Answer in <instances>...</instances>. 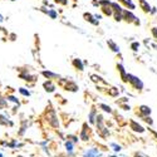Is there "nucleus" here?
<instances>
[{"label":"nucleus","mask_w":157,"mask_h":157,"mask_svg":"<svg viewBox=\"0 0 157 157\" xmlns=\"http://www.w3.org/2000/svg\"><path fill=\"white\" fill-rule=\"evenodd\" d=\"M126 82H129L136 89H138V91H141V89L143 88V82L138 77H136V75L127 74V75H126Z\"/></svg>","instance_id":"f257e3e1"},{"label":"nucleus","mask_w":157,"mask_h":157,"mask_svg":"<svg viewBox=\"0 0 157 157\" xmlns=\"http://www.w3.org/2000/svg\"><path fill=\"white\" fill-rule=\"evenodd\" d=\"M122 16H123V19L127 22V23H134L136 22V15L132 13V11H128V10H125L123 13H122Z\"/></svg>","instance_id":"f03ea898"},{"label":"nucleus","mask_w":157,"mask_h":157,"mask_svg":"<svg viewBox=\"0 0 157 157\" xmlns=\"http://www.w3.org/2000/svg\"><path fill=\"white\" fill-rule=\"evenodd\" d=\"M84 20H87V22H89L91 24H93V25H98L99 24V22L97 20V19L94 18V15H92L91 13H84Z\"/></svg>","instance_id":"7ed1b4c3"},{"label":"nucleus","mask_w":157,"mask_h":157,"mask_svg":"<svg viewBox=\"0 0 157 157\" xmlns=\"http://www.w3.org/2000/svg\"><path fill=\"white\" fill-rule=\"evenodd\" d=\"M138 3H140L141 9H142L145 13H150V11H151V5L148 4V1H146V0H138Z\"/></svg>","instance_id":"20e7f679"},{"label":"nucleus","mask_w":157,"mask_h":157,"mask_svg":"<svg viewBox=\"0 0 157 157\" xmlns=\"http://www.w3.org/2000/svg\"><path fill=\"white\" fill-rule=\"evenodd\" d=\"M107 44H108V47L112 49V52H114V53H120V47L117 45V44L112 40V39H108V40H107Z\"/></svg>","instance_id":"39448f33"},{"label":"nucleus","mask_w":157,"mask_h":157,"mask_svg":"<svg viewBox=\"0 0 157 157\" xmlns=\"http://www.w3.org/2000/svg\"><path fill=\"white\" fill-rule=\"evenodd\" d=\"M48 120H49V122L52 123L53 127H58V121H57V117H55L54 111L50 112V116H48Z\"/></svg>","instance_id":"423d86ee"},{"label":"nucleus","mask_w":157,"mask_h":157,"mask_svg":"<svg viewBox=\"0 0 157 157\" xmlns=\"http://www.w3.org/2000/svg\"><path fill=\"white\" fill-rule=\"evenodd\" d=\"M73 65H74V68L79 69V70H83V69H84V64H83V62L79 59V58L73 59Z\"/></svg>","instance_id":"0eeeda50"},{"label":"nucleus","mask_w":157,"mask_h":157,"mask_svg":"<svg viewBox=\"0 0 157 157\" xmlns=\"http://www.w3.org/2000/svg\"><path fill=\"white\" fill-rule=\"evenodd\" d=\"M43 87L45 88V91H47V92H54V89H55V86H54V84H53L50 81H48V82H44Z\"/></svg>","instance_id":"6e6552de"},{"label":"nucleus","mask_w":157,"mask_h":157,"mask_svg":"<svg viewBox=\"0 0 157 157\" xmlns=\"http://www.w3.org/2000/svg\"><path fill=\"white\" fill-rule=\"evenodd\" d=\"M111 9L112 10H114L116 13H123V9H122V6L118 4V3H111Z\"/></svg>","instance_id":"1a4fd4ad"},{"label":"nucleus","mask_w":157,"mask_h":157,"mask_svg":"<svg viewBox=\"0 0 157 157\" xmlns=\"http://www.w3.org/2000/svg\"><path fill=\"white\" fill-rule=\"evenodd\" d=\"M42 74L44 77H47L48 79H52V78H59V75H58L57 73H53V72H49V70H44V72H42Z\"/></svg>","instance_id":"9d476101"},{"label":"nucleus","mask_w":157,"mask_h":157,"mask_svg":"<svg viewBox=\"0 0 157 157\" xmlns=\"http://www.w3.org/2000/svg\"><path fill=\"white\" fill-rule=\"evenodd\" d=\"M98 156H99V152H98V150H94V148L84 153V157H98Z\"/></svg>","instance_id":"9b49d317"},{"label":"nucleus","mask_w":157,"mask_h":157,"mask_svg":"<svg viewBox=\"0 0 157 157\" xmlns=\"http://www.w3.org/2000/svg\"><path fill=\"white\" fill-rule=\"evenodd\" d=\"M117 69H118V70H120V73H121L122 81H123V82H126V75H127V73H126V70H125V67H123L122 64H117Z\"/></svg>","instance_id":"f8f14e48"},{"label":"nucleus","mask_w":157,"mask_h":157,"mask_svg":"<svg viewBox=\"0 0 157 157\" xmlns=\"http://www.w3.org/2000/svg\"><path fill=\"white\" fill-rule=\"evenodd\" d=\"M131 127H132V129H134L136 132H143V131H145L142 126H140L138 123H136L134 121H131Z\"/></svg>","instance_id":"ddd939ff"},{"label":"nucleus","mask_w":157,"mask_h":157,"mask_svg":"<svg viewBox=\"0 0 157 157\" xmlns=\"http://www.w3.org/2000/svg\"><path fill=\"white\" fill-rule=\"evenodd\" d=\"M140 112H141L143 116H146V117H147V116H150V114H151V108H150V107H147V106H141V107H140Z\"/></svg>","instance_id":"4468645a"},{"label":"nucleus","mask_w":157,"mask_h":157,"mask_svg":"<svg viewBox=\"0 0 157 157\" xmlns=\"http://www.w3.org/2000/svg\"><path fill=\"white\" fill-rule=\"evenodd\" d=\"M65 88H67V91H72V92L78 91V86L74 82H68V84L65 86Z\"/></svg>","instance_id":"2eb2a0df"},{"label":"nucleus","mask_w":157,"mask_h":157,"mask_svg":"<svg viewBox=\"0 0 157 157\" xmlns=\"http://www.w3.org/2000/svg\"><path fill=\"white\" fill-rule=\"evenodd\" d=\"M121 1H122L126 6H128L131 10H134V9H136V5L132 3V0H121Z\"/></svg>","instance_id":"dca6fc26"},{"label":"nucleus","mask_w":157,"mask_h":157,"mask_svg":"<svg viewBox=\"0 0 157 157\" xmlns=\"http://www.w3.org/2000/svg\"><path fill=\"white\" fill-rule=\"evenodd\" d=\"M19 77L23 78L24 81H35V78H36V77H34V75H30V74H24V73H22Z\"/></svg>","instance_id":"f3484780"},{"label":"nucleus","mask_w":157,"mask_h":157,"mask_svg":"<svg viewBox=\"0 0 157 157\" xmlns=\"http://www.w3.org/2000/svg\"><path fill=\"white\" fill-rule=\"evenodd\" d=\"M47 14H48V16H50L52 19H57V16H58V13H57L54 9L48 10V11H47Z\"/></svg>","instance_id":"a211bd4d"},{"label":"nucleus","mask_w":157,"mask_h":157,"mask_svg":"<svg viewBox=\"0 0 157 157\" xmlns=\"http://www.w3.org/2000/svg\"><path fill=\"white\" fill-rule=\"evenodd\" d=\"M102 11H103L106 15H112V14H113V10L111 9V6H104V8H102Z\"/></svg>","instance_id":"6ab92c4d"},{"label":"nucleus","mask_w":157,"mask_h":157,"mask_svg":"<svg viewBox=\"0 0 157 157\" xmlns=\"http://www.w3.org/2000/svg\"><path fill=\"white\" fill-rule=\"evenodd\" d=\"M140 45H141V44H140L138 42H133V43L131 44V49H132L133 52H137V50L140 49Z\"/></svg>","instance_id":"aec40b11"},{"label":"nucleus","mask_w":157,"mask_h":157,"mask_svg":"<svg viewBox=\"0 0 157 157\" xmlns=\"http://www.w3.org/2000/svg\"><path fill=\"white\" fill-rule=\"evenodd\" d=\"M98 5H102L103 8L104 6H109L111 5V1H109V0H101V1H98Z\"/></svg>","instance_id":"412c9836"},{"label":"nucleus","mask_w":157,"mask_h":157,"mask_svg":"<svg viewBox=\"0 0 157 157\" xmlns=\"http://www.w3.org/2000/svg\"><path fill=\"white\" fill-rule=\"evenodd\" d=\"M19 92H20L23 95H25V97H29V95H30V92L27 91L25 88H19Z\"/></svg>","instance_id":"4be33fe9"},{"label":"nucleus","mask_w":157,"mask_h":157,"mask_svg":"<svg viewBox=\"0 0 157 157\" xmlns=\"http://www.w3.org/2000/svg\"><path fill=\"white\" fill-rule=\"evenodd\" d=\"M114 19H116L117 22H121V20H123L122 13H116V14H114Z\"/></svg>","instance_id":"5701e85b"},{"label":"nucleus","mask_w":157,"mask_h":157,"mask_svg":"<svg viewBox=\"0 0 157 157\" xmlns=\"http://www.w3.org/2000/svg\"><path fill=\"white\" fill-rule=\"evenodd\" d=\"M118 89H117V88H111V91H109V94L111 95H113V97H116V95H118Z\"/></svg>","instance_id":"b1692460"},{"label":"nucleus","mask_w":157,"mask_h":157,"mask_svg":"<svg viewBox=\"0 0 157 157\" xmlns=\"http://www.w3.org/2000/svg\"><path fill=\"white\" fill-rule=\"evenodd\" d=\"M99 107H101V108H103V111H104V112H108V113H111V112H112V109H111V107H109V106H106V104H99Z\"/></svg>","instance_id":"393cba45"},{"label":"nucleus","mask_w":157,"mask_h":157,"mask_svg":"<svg viewBox=\"0 0 157 157\" xmlns=\"http://www.w3.org/2000/svg\"><path fill=\"white\" fill-rule=\"evenodd\" d=\"M94 116H95V111L93 109V111L91 112V114H89V122H91V123H94Z\"/></svg>","instance_id":"a878e982"},{"label":"nucleus","mask_w":157,"mask_h":157,"mask_svg":"<svg viewBox=\"0 0 157 157\" xmlns=\"http://www.w3.org/2000/svg\"><path fill=\"white\" fill-rule=\"evenodd\" d=\"M91 78H92V79H93L94 82H101V81H102V78H101V77L94 75V74H93V75H91Z\"/></svg>","instance_id":"bb28decb"},{"label":"nucleus","mask_w":157,"mask_h":157,"mask_svg":"<svg viewBox=\"0 0 157 157\" xmlns=\"http://www.w3.org/2000/svg\"><path fill=\"white\" fill-rule=\"evenodd\" d=\"M65 147H67V150H68L69 152H72V148H73V145H72V142H69V141H68V142L65 143Z\"/></svg>","instance_id":"cd10ccee"},{"label":"nucleus","mask_w":157,"mask_h":157,"mask_svg":"<svg viewBox=\"0 0 157 157\" xmlns=\"http://www.w3.org/2000/svg\"><path fill=\"white\" fill-rule=\"evenodd\" d=\"M55 3H58V4H63V5H67L68 4V0H54Z\"/></svg>","instance_id":"c85d7f7f"},{"label":"nucleus","mask_w":157,"mask_h":157,"mask_svg":"<svg viewBox=\"0 0 157 157\" xmlns=\"http://www.w3.org/2000/svg\"><path fill=\"white\" fill-rule=\"evenodd\" d=\"M8 99H9V101H11V102H15V103H18V104H19V101L16 99L15 97H13V95H9V97H8Z\"/></svg>","instance_id":"c756f323"},{"label":"nucleus","mask_w":157,"mask_h":157,"mask_svg":"<svg viewBox=\"0 0 157 157\" xmlns=\"http://www.w3.org/2000/svg\"><path fill=\"white\" fill-rule=\"evenodd\" d=\"M6 106V102H5V99H3L1 97H0V108L1 107H5Z\"/></svg>","instance_id":"7c9ffc66"},{"label":"nucleus","mask_w":157,"mask_h":157,"mask_svg":"<svg viewBox=\"0 0 157 157\" xmlns=\"http://www.w3.org/2000/svg\"><path fill=\"white\" fill-rule=\"evenodd\" d=\"M112 147L114 148V151H116V152H118V151H121V147H120V146H117L116 143H112Z\"/></svg>","instance_id":"2f4dec72"},{"label":"nucleus","mask_w":157,"mask_h":157,"mask_svg":"<svg viewBox=\"0 0 157 157\" xmlns=\"http://www.w3.org/2000/svg\"><path fill=\"white\" fill-rule=\"evenodd\" d=\"M151 31H152V35L157 39V28H152V29H151Z\"/></svg>","instance_id":"473e14b6"},{"label":"nucleus","mask_w":157,"mask_h":157,"mask_svg":"<svg viewBox=\"0 0 157 157\" xmlns=\"http://www.w3.org/2000/svg\"><path fill=\"white\" fill-rule=\"evenodd\" d=\"M151 14H156V8H151Z\"/></svg>","instance_id":"72a5a7b5"},{"label":"nucleus","mask_w":157,"mask_h":157,"mask_svg":"<svg viewBox=\"0 0 157 157\" xmlns=\"http://www.w3.org/2000/svg\"><path fill=\"white\" fill-rule=\"evenodd\" d=\"M146 121H147L148 123H152V120L150 118V117H146Z\"/></svg>","instance_id":"f704fd0d"},{"label":"nucleus","mask_w":157,"mask_h":157,"mask_svg":"<svg viewBox=\"0 0 157 157\" xmlns=\"http://www.w3.org/2000/svg\"><path fill=\"white\" fill-rule=\"evenodd\" d=\"M1 22H4V16L0 14V23H1Z\"/></svg>","instance_id":"c9c22d12"},{"label":"nucleus","mask_w":157,"mask_h":157,"mask_svg":"<svg viewBox=\"0 0 157 157\" xmlns=\"http://www.w3.org/2000/svg\"><path fill=\"white\" fill-rule=\"evenodd\" d=\"M0 157H3V155H1V153H0Z\"/></svg>","instance_id":"e433bc0d"},{"label":"nucleus","mask_w":157,"mask_h":157,"mask_svg":"<svg viewBox=\"0 0 157 157\" xmlns=\"http://www.w3.org/2000/svg\"><path fill=\"white\" fill-rule=\"evenodd\" d=\"M153 47H155V48H157V45H153Z\"/></svg>","instance_id":"4c0bfd02"},{"label":"nucleus","mask_w":157,"mask_h":157,"mask_svg":"<svg viewBox=\"0 0 157 157\" xmlns=\"http://www.w3.org/2000/svg\"><path fill=\"white\" fill-rule=\"evenodd\" d=\"M11 1H15V0H11Z\"/></svg>","instance_id":"58836bf2"}]
</instances>
